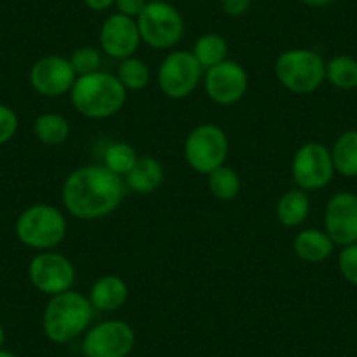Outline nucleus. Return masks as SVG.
Masks as SVG:
<instances>
[{
  "label": "nucleus",
  "mask_w": 357,
  "mask_h": 357,
  "mask_svg": "<svg viewBox=\"0 0 357 357\" xmlns=\"http://www.w3.org/2000/svg\"><path fill=\"white\" fill-rule=\"evenodd\" d=\"M125 178L104 165H86L72 170L61 186V205L81 221L107 218L125 200Z\"/></svg>",
  "instance_id": "1"
},
{
  "label": "nucleus",
  "mask_w": 357,
  "mask_h": 357,
  "mask_svg": "<svg viewBox=\"0 0 357 357\" xmlns=\"http://www.w3.org/2000/svg\"><path fill=\"white\" fill-rule=\"evenodd\" d=\"M95 312L89 298L79 291L70 289L51 296L43 312L44 335L56 345L74 342L91 328Z\"/></svg>",
  "instance_id": "2"
},
{
  "label": "nucleus",
  "mask_w": 357,
  "mask_h": 357,
  "mask_svg": "<svg viewBox=\"0 0 357 357\" xmlns=\"http://www.w3.org/2000/svg\"><path fill=\"white\" fill-rule=\"evenodd\" d=\"M125 86L114 74L97 70L79 75L70 89L72 107L88 119H107L118 114L128 97Z\"/></svg>",
  "instance_id": "3"
},
{
  "label": "nucleus",
  "mask_w": 357,
  "mask_h": 357,
  "mask_svg": "<svg viewBox=\"0 0 357 357\" xmlns=\"http://www.w3.org/2000/svg\"><path fill=\"white\" fill-rule=\"evenodd\" d=\"M68 222L63 212L50 204H36L18 215L15 233L29 249L54 250L65 240Z\"/></svg>",
  "instance_id": "4"
},
{
  "label": "nucleus",
  "mask_w": 357,
  "mask_h": 357,
  "mask_svg": "<svg viewBox=\"0 0 357 357\" xmlns=\"http://www.w3.org/2000/svg\"><path fill=\"white\" fill-rule=\"evenodd\" d=\"M275 77L294 95H310L326 81V60L314 50L293 47L275 60Z\"/></svg>",
  "instance_id": "5"
},
{
  "label": "nucleus",
  "mask_w": 357,
  "mask_h": 357,
  "mask_svg": "<svg viewBox=\"0 0 357 357\" xmlns=\"http://www.w3.org/2000/svg\"><path fill=\"white\" fill-rule=\"evenodd\" d=\"M140 39L153 50H172L184 37L183 15L167 0H149L140 16L137 18Z\"/></svg>",
  "instance_id": "6"
},
{
  "label": "nucleus",
  "mask_w": 357,
  "mask_h": 357,
  "mask_svg": "<svg viewBox=\"0 0 357 357\" xmlns=\"http://www.w3.org/2000/svg\"><path fill=\"white\" fill-rule=\"evenodd\" d=\"M229 153V140L225 130L214 123H202L188 133L184 140V158L191 170L198 174H211L226 163Z\"/></svg>",
  "instance_id": "7"
},
{
  "label": "nucleus",
  "mask_w": 357,
  "mask_h": 357,
  "mask_svg": "<svg viewBox=\"0 0 357 357\" xmlns=\"http://www.w3.org/2000/svg\"><path fill=\"white\" fill-rule=\"evenodd\" d=\"M204 67L188 50H175L163 58L156 81L161 93L172 100L188 98L204 81Z\"/></svg>",
  "instance_id": "8"
},
{
  "label": "nucleus",
  "mask_w": 357,
  "mask_h": 357,
  "mask_svg": "<svg viewBox=\"0 0 357 357\" xmlns=\"http://www.w3.org/2000/svg\"><path fill=\"white\" fill-rule=\"evenodd\" d=\"M135 342V331L128 322L109 319L91 326L82 335L81 350L86 357H128Z\"/></svg>",
  "instance_id": "9"
},
{
  "label": "nucleus",
  "mask_w": 357,
  "mask_h": 357,
  "mask_svg": "<svg viewBox=\"0 0 357 357\" xmlns=\"http://www.w3.org/2000/svg\"><path fill=\"white\" fill-rule=\"evenodd\" d=\"M331 149L319 142L300 146L291 161V175L296 188L303 191H317L328 186L335 177Z\"/></svg>",
  "instance_id": "10"
},
{
  "label": "nucleus",
  "mask_w": 357,
  "mask_h": 357,
  "mask_svg": "<svg viewBox=\"0 0 357 357\" xmlns=\"http://www.w3.org/2000/svg\"><path fill=\"white\" fill-rule=\"evenodd\" d=\"M29 279L46 296L70 291L75 282V266L67 256L56 250H40L30 259Z\"/></svg>",
  "instance_id": "11"
},
{
  "label": "nucleus",
  "mask_w": 357,
  "mask_h": 357,
  "mask_svg": "<svg viewBox=\"0 0 357 357\" xmlns=\"http://www.w3.org/2000/svg\"><path fill=\"white\" fill-rule=\"evenodd\" d=\"M204 88L214 104L235 105L247 95L249 74L238 61L225 60L205 70Z\"/></svg>",
  "instance_id": "12"
},
{
  "label": "nucleus",
  "mask_w": 357,
  "mask_h": 357,
  "mask_svg": "<svg viewBox=\"0 0 357 357\" xmlns=\"http://www.w3.org/2000/svg\"><path fill=\"white\" fill-rule=\"evenodd\" d=\"M77 74L70 60L60 54H47L39 58L30 68V84L37 93L47 98H58L70 93Z\"/></svg>",
  "instance_id": "13"
},
{
  "label": "nucleus",
  "mask_w": 357,
  "mask_h": 357,
  "mask_svg": "<svg viewBox=\"0 0 357 357\" xmlns=\"http://www.w3.org/2000/svg\"><path fill=\"white\" fill-rule=\"evenodd\" d=\"M324 231L335 245L357 243V195L340 191L329 198L324 211Z\"/></svg>",
  "instance_id": "14"
},
{
  "label": "nucleus",
  "mask_w": 357,
  "mask_h": 357,
  "mask_svg": "<svg viewBox=\"0 0 357 357\" xmlns=\"http://www.w3.org/2000/svg\"><path fill=\"white\" fill-rule=\"evenodd\" d=\"M98 40H100V50L107 56L116 58L119 61L135 56L137 50L142 44L137 20L119 15V13L109 15L104 20L100 33H98Z\"/></svg>",
  "instance_id": "15"
},
{
  "label": "nucleus",
  "mask_w": 357,
  "mask_h": 357,
  "mask_svg": "<svg viewBox=\"0 0 357 357\" xmlns=\"http://www.w3.org/2000/svg\"><path fill=\"white\" fill-rule=\"evenodd\" d=\"M89 301L98 312H116L125 307L128 300V286L119 275H102L91 284L88 294Z\"/></svg>",
  "instance_id": "16"
},
{
  "label": "nucleus",
  "mask_w": 357,
  "mask_h": 357,
  "mask_svg": "<svg viewBox=\"0 0 357 357\" xmlns=\"http://www.w3.org/2000/svg\"><path fill=\"white\" fill-rule=\"evenodd\" d=\"M165 181V168L153 156H139L135 167L125 177V186L137 195H153Z\"/></svg>",
  "instance_id": "17"
},
{
  "label": "nucleus",
  "mask_w": 357,
  "mask_h": 357,
  "mask_svg": "<svg viewBox=\"0 0 357 357\" xmlns=\"http://www.w3.org/2000/svg\"><path fill=\"white\" fill-rule=\"evenodd\" d=\"M335 242L329 238L328 233L317 228L301 229L293 240L294 254L301 261L312 264L322 263L328 257H331V254L335 252Z\"/></svg>",
  "instance_id": "18"
},
{
  "label": "nucleus",
  "mask_w": 357,
  "mask_h": 357,
  "mask_svg": "<svg viewBox=\"0 0 357 357\" xmlns=\"http://www.w3.org/2000/svg\"><path fill=\"white\" fill-rule=\"evenodd\" d=\"M275 214L282 226L298 228L307 221L308 214H310V197L307 191L300 190V188L286 191L277 202Z\"/></svg>",
  "instance_id": "19"
},
{
  "label": "nucleus",
  "mask_w": 357,
  "mask_h": 357,
  "mask_svg": "<svg viewBox=\"0 0 357 357\" xmlns=\"http://www.w3.org/2000/svg\"><path fill=\"white\" fill-rule=\"evenodd\" d=\"M33 135L44 146H61L70 137V123L58 112H44L33 121Z\"/></svg>",
  "instance_id": "20"
},
{
  "label": "nucleus",
  "mask_w": 357,
  "mask_h": 357,
  "mask_svg": "<svg viewBox=\"0 0 357 357\" xmlns=\"http://www.w3.org/2000/svg\"><path fill=\"white\" fill-rule=\"evenodd\" d=\"M335 170L343 177H357V130H347L331 147Z\"/></svg>",
  "instance_id": "21"
},
{
  "label": "nucleus",
  "mask_w": 357,
  "mask_h": 357,
  "mask_svg": "<svg viewBox=\"0 0 357 357\" xmlns=\"http://www.w3.org/2000/svg\"><path fill=\"white\" fill-rule=\"evenodd\" d=\"M228 51L229 46L221 33L208 32L198 37L191 53L197 58L198 63L204 67V70H208L211 67H215L221 61L228 60Z\"/></svg>",
  "instance_id": "22"
},
{
  "label": "nucleus",
  "mask_w": 357,
  "mask_h": 357,
  "mask_svg": "<svg viewBox=\"0 0 357 357\" xmlns=\"http://www.w3.org/2000/svg\"><path fill=\"white\" fill-rule=\"evenodd\" d=\"M207 186L214 198L221 202H231L238 197L242 181H240V175L231 167L221 165L219 168L212 170L211 174H207Z\"/></svg>",
  "instance_id": "23"
},
{
  "label": "nucleus",
  "mask_w": 357,
  "mask_h": 357,
  "mask_svg": "<svg viewBox=\"0 0 357 357\" xmlns=\"http://www.w3.org/2000/svg\"><path fill=\"white\" fill-rule=\"evenodd\" d=\"M326 81L338 89L357 88V60L347 54H338L326 61Z\"/></svg>",
  "instance_id": "24"
},
{
  "label": "nucleus",
  "mask_w": 357,
  "mask_h": 357,
  "mask_svg": "<svg viewBox=\"0 0 357 357\" xmlns=\"http://www.w3.org/2000/svg\"><path fill=\"white\" fill-rule=\"evenodd\" d=\"M137 160H139V156H137L135 147L130 146L128 142H112L111 146L105 147L102 165L123 178L135 167Z\"/></svg>",
  "instance_id": "25"
},
{
  "label": "nucleus",
  "mask_w": 357,
  "mask_h": 357,
  "mask_svg": "<svg viewBox=\"0 0 357 357\" xmlns=\"http://www.w3.org/2000/svg\"><path fill=\"white\" fill-rule=\"evenodd\" d=\"M116 77L121 81V84L125 86L126 91H140V89L146 88L151 81L149 65L137 56L125 58V60L119 61Z\"/></svg>",
  "instance_id": "26"
},
{
  "label": "nucleus",
  "mask_w": 357,
  "mask_h": 357,
  "mask_svg": "<svg viewBox=\"0 0 357 357\" xmlns=\"http://www.w3.org/2000/svg\"><path fill=\"white\" fill-rule=\"evenodd\" d=\"M70 65L75 70V74L79 75H88L93 74V72L100 70L102 65V53L98 47L93 46H81L70 54Z\"/></svg>",
  "instance_id": "27"
},
{
  "label": "nucleus",
  "mask_w": 357,
  "mask_h": 357,
  "mask_svg": "<svg viewBox=\"0 0 357 357\" xmlns=\"http://www.w3.org/2000/svg\"><path fill=\"white\" fill-rule=\"evenodd\" d=\"M338 270L347 282L357 286V243L342 247L338 256Z\"/></svg>",
  "instance_id": "28"
},
{
  "label": "nucleus",
  "mask_w": 357,
  "mask_h": 357,
  "mask_svg": "<svg viewBox=\"0 0 357 357\" xmlns=\"http://www.w3.org/2000/svg\"><path fill=\"white\" fill-rule=\"evenodd\" d=\"M18 114L9 105L0 104V146L11 142L18 132Z\"/></svg>",
  "instance_id": "29"
},
{
  "label": "nucleus",
  "mask_w": 357,
  "mask_h": 357,
  "mask_svg": "<svg viewBox=\"0 0 357 357\" xmlns=\"http://www.w3.org/2000/svg\"><path fill=\"white\" fill-rule=\"evenodd\" d=\"M147 4H149V0H114L116 13L133 20L139 18L140 13L146 9Z\"/></svg>",
  "instance_id": "30"
},
{
  "label": "nucleus",
  "mask_w": 357,
  "mask_h": 357,
  "mask_svg": "<svg viewBox=\"0 0 357 357\" xmlns=\"http://www.w3.org/2000/svg\"><path fill=\"white\" fill-rule=\"evenodd\" d=\"M219 8L222 9V13L231 18H238L243 16L250 8V0H218Z\"/></svg>",
  "instance_id": "31"
},
{
  "label": "nucleus",
  "mask_w": 357,
  "mask_h": 357,
  "mask_svg": "<svg viewBox=\"0 0 357 357\" xmlns=\"http://www.w3.org/2000/svg\"><path fill=\"white\" fill-rule=\"evenodd\" d=\"M82 2H84V6L89 11L95 13H104L114 8V0H82Z\"/></svg>",
  "instance_id": "32"
},
{
  "label": "nucleus",
  "mask_w": 357,
  "mask_h": 357,
  "mask_svg": "<svg viewBox=\"0 0 357 357\" xmlns=\"http://www.w3.org/2000/svg\"><path fill=\"white\" fill-rule=\"evenodd\" d=\"M301 4L308 6V8H328V6L335 4L336 0H300Z\"/></svg>",
  "instance_id": "33"
},
{
  "label": "nucleus",
  "mask_w": 357,
  "mask_h": 357,
  "mask_svg": "<svg viewBox=\"0 0 357 357\" xmlns=\"http://www.w3.org/2000/svg\"><path fill=\"white\" fill-rule=\"evenodd\" d=\"M4 342H6V329L4 326L0 324V349H4Z\"/></svg>",
  "instance_id": "34"
},
{
  "label": "nucleus",
  "mask_w": 357,
  "mask_h": 357,
  "mask_svg": "<svg viewBox=\"0 0 357 357\" xmlns=\"http://www.w3.org/2000/svg\"><path fill=\"white\" fill-rule=\"evenodd\" d=\"M0 357H18L16 354H13L11 350L8 349H0Z\"/></svg>",
  "instance_id": "35"
},
{
  "label": "nucleus",
  "mask_w": 357,
  "mask_h": 357,
  "mask_svg": "<svg viewBox=\"0 0 357 357\" xmlns=\"http://www.w3.org/2000/svg\"><path fill=\"white\" fill-rule=\"evenodd\" d=\"M81 357H86V356H81Z\"/></svg>",
  "instance_id": "36"
}]
</instances>
